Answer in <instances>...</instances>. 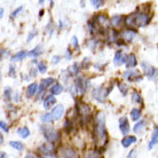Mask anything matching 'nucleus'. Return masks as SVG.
Masks as SVG:
<instances>
[{
  "label": "nucleus",
  "mask_w": 158,
  "mask_h": 158,
  "mask_svg": "<svg viewBox=\"0 0 158 158\" xmlns=\"http://www.w3.org/2000/svg\"><path fill=\"white\" fill-rule=\"evenodd\" d=\"M94 139L98 147H103L107 143V132H106V117L103 112L98 114L95 118Z\"/></svg>",
  "instance_id": "f257e3e1"
},
{
  "label": "nucleus",
  "mask_w": 158,
  "mask_h": 158,
  "mask_svg": "<svg viewBox=\"0 0 158 158\" xmlns=\"http://www.w3.org/2000/svg\"><path fill=\"white\" fill-rule=\"evenodd\" d=\"M149 22H150V15L147 14V13H136L134 15H130L125 20L126 25H128V27H138V28L146 27Z\"/></svg>",
  "instance_id": "f03ea898"
},
{
  "label": "nucleus",
  "mask_w": 158,
  "mask_h": 158,
  "mask_svg": "<svg viewBox=\"0 0 158 158\" xmlns=\"http://www.w3.org/2000/svg\"><path fill=\"white\" fill-rule=\"evenodd\" d=\"M41 132H43L45 139L49 143H55L60 140V133L56 130H54L53 127L41 126Z\"/></svg>",
  "instance_id": "7ed1b4c3"
},
{
  "label": "nucleus",
  "mask_w": 158,
  "mask_h": 158,
  "mask_svg": "<svg viewBox=\"0 0 158 158\" xmlns=\"http://www.w3.org/2000/svg\"><path fill=\"white\" fill-rule=\"evenodd\" d=\"M112 87H114V85H110L109 86V88H103L102 86L98 87V88H94L93 89V92H92V95H93V98H94L95 100H98L99 102H104L106 101V99H107L108 94L111 92V89H112Z\"/></svg>",
  "instance_id": "20e7f679"
},
{
  "label": "nucleus",
  "mask_w": 158,
  "mask_h": 158,
  "mask_svg": "<svg viewBox=\"0 0 158 158\" xmlns=\"http://www.w3.org/2000/svg\"><path fill=\"white\" fill-rule=\"evenodd\" d=\"M124 78L132 83H139L142 80V75L139 70H127L124 72Z\"/></svg>",
  "instance_id": "39448f33"
},
{
  "label": "nucleus",
  "mask_w": 158,
  "mask_h": 158,
  "mask_svg": "<svg viewBox=\"0 0 158 158\" xmlns=\"http://www.w3.org/2000/svg\"><path fill=\"white\" fill-rule=\"evenodd\" d=\"M141 68H142L144 75H146L149 79H156L157 78L158 71L155 67L150 65V64L147 63V62H142V63H141Z\"/></svg>",
  "instance_id": "423d86ee"
},
{
  "label": "nucleus",
  "mask_w": 158,
  "mask_h": 158,
  "mask_svg": "<svg viewBox=\"0 0 158 158\" xmlns=\"http://www.w3.org/2000/svg\"><path fill=\"white\" fill-rule=\"evenodd\" d=\"M60 156L68 158H76L78 157V154H77V151L75 149H72L70 147H62L60 149Z\"/></svg>",
  "instance_id": "0eeeda50"
},
{
  "label": "nucleus",
  "mask_w": 158,
  "mask_h": 158,
  "mask_svg": "<svg viewBox=\"0 0 158 158\" xmlns=\"http://www.w3.org/2000/svg\"><path fill=\"white\" fill-rule=\"evenodd\" d=\"M40 152L46 157H55L56 156L53 146H49V144H41L40 146Z\"/></svg>",
  "instance_id": "6e6552de"
},
{
  "label": "nucleus",
  "mask_w": 158,
  "mask_h": 158,
  "mask_svg": "<svg viewBox=\"0 0 158 158\" xmlns=\"http://www.w3.org/2000/svg\"><path fill=\"white\" fill-rule=\"evenodd\" d=\"M119 130L123 133V135H127L130 133L131 127L126 117H122V118L119 119Z\"/></svg>",
  "instance_id": "1a4fd4ad"
},
{
  "label": "nucleus",
  "mask_w": 158,
  "mask_h": 158,
  "mask_svg": "<svg viewBox=\"0 0 158 158\" xmlns=\"http://www.w3.org/2000/svg\"><path fill=\"white\" fill-rule=\"evenodd\" d=\"M52 116H53V119L54 120H59L60 118H62V116L64 114V107L62 104H59V106H56L53 110H52Z\"/></svg>",
  "instance_id": "9d476101"
},
{
  "label": "nucleus",
  "mask_w": 158,
  "mask_h": 158,
  "mask_svg": "<svg viewBox=\"0 0 158 158\" xmlns=\"http://www.w3.org/2000/svg\"><path fill=\"white\" fill-rule=\"evenodd\" d=\"M75 86H76V92H77V93L83 94V93H85V91H86V83H85V80H84L81 77H78V78L76 79Z\"/></svg>",
  "instance_id": "9b49d317"
},
{
  "label": "nucleus",
  "mask_w": 158,
  "mask_h": 158,
  "mask_svg": "<svg viewBox=\"0 0 158 158\" xmlns=\"http://www.w3.org/2000/svg\"><path fill=\"white\" fill-rule=\"evenodd\" d=\"M54 83H55V79H54V78H46V79H44L43 81L40 83V86H39V88H38V92H39L40 94H41V93H44V92H45V89H46L48 86L53 85Z\"/></svg>",
  "instance_id": "f8f14e48"
},
{
  "label": "nucleus",
  "mask_w": 158,
  "mask_h": 158,
  "mask_svg": "<svg viewBox=\"0 0 158 158\" xmlns=\"http://www.w3.org/2000/svg\"><path fill=\"white\" fill-rule=\"evenodd\" d=\"M78 112H79V115H80V117L84 119L89 116L91 109H89V107H88L87 104H80L78 107Z\"/></svg>",
  "instance_id": "ddd939ff"
},
{
  "label": "nucleus",
  "mask_w": 158,
  "mask_h": 158,
  "mask_svg": "<svg viewBox=\"0 0 158 158\" xmlns=\"http://www.w3.org/2000/svg\"><path fill=\"white\" fill-rule=\"evenodd\" d=\"M135 36H136L135 31L131 30V29H128V30H125V31L122 33V38H123V39H125L126 41H128V43L133 41V40H134V38H135Z\"/></svg>",
  "instance_id": "4468645a"
},
{
  "label": "nucleus",
  "mask_w": 158,
  "mask_h": 158,
  "mask_svg": "<svg viewBox=\"0 0 158 158\" xmlns=\"http://www.w3.org/2000/svg\"><path fill=\"white\" fill-rule=\"evenodd\" d=\"M157 143H158V126H155L154 132H152V136H151V140L150 142H149V146H148V149L151 150Z\"/></svg>",
  "instance_id": "2eb2a0df"
},
{
  "label": "nucleus",
  "mask_w": 158,
  "mask_h": 158,
  "mask_svg": "<svg viewBox=\"0 0 158 158\" xmlns=\"http://www.w3.org/2000/svg\"><path fill=\"white\" fill-rule=\"evenodd\" d=\"M55 102H56V99H55V96L52 94V95H48L46 99L44 100V108L45 109H51L54 104H55Z\"/></svg>",
  "instance_id": "dca6fc26"
},
{
  "label": "nucleus",
  "mask_w": 158,
  "mask_h": 158,
  "mask_svg": "<svg viewBox=\"0 0 158 158\" xmlns=\"http://www.w3.org/2000/svg\"><path fill=\"white\" fill-rule=\"evenodd\" d=\"M114 62H115L116 64L125 63V62H126V56H125V54H124L123 52H120V51L116 52L115 57H114Z\"/></svg>",
  "instance_id": "f3484780"
},
{
  "label": "nucleus",
  "mask_w": 158,
  "mask_h": 158,
  "mask_svg": "<svg viewBox=\"0 0 158 158\" xmlns=\"http://www.w3.org/2000/svg\"><path fill=\"white\" fill-rule=\"evenodd\" d=\"M37 92H38V85L36 83H32L30 84L27 88V96L28 98H32V96H35Z\"/></svg>",
  "instance_id": "a211bd4d"
},
{
  "label": "nucleus",
  "mask_w": 158,
  "mask_h": 158,
  "mask_svg": "<svg viewBox=\"0 0 158 158\" xmlns=\"http://www.w3.org/2000/svg\"><path fill=\"white\" fill-rule=\"evenodd\" d=\"M125 64H126L127 68H134L136 64H138V62H136V57H135L134 54H130V55L126 56V62H125Z\"/></svg>",
  "instance_id": "6ab92c4d"
},
{
  "label": "nucleus",
  "mask_w": 158,
  "mask_h": 158,
  "mask_svg": "<svg viewBox=\"0 0 158 158\" xmlns=\"http://www.w3.org/2000/svg\"><path fill=\"white\" fill-rule=\"evenodd\" d=\"M136 141V138L135 136H125V138L122 140V146L124 148H127V147H130L132 143H134Z\"/></svg>",
  "instance_id": "aec40b11"
},
{
  "label": "nucleus",
  "mask_w": 158,
  "mask_h": 158,
  "mask_svg": "<svg viewBox=\"0 0 158 158\" xmlns=\"http://www.w3.org/2000/svg\"><path fill=\"white\" fill-rule=\"evenodd\" d=\"M62 91H63V87H62V85H61V84H59V83H55L51 88V93L53 95L61 94V93H62Z\"/></svg>",
  "instance_id": "412c9836"
},
{
  "label": "nucleus",
  "mask_w": 158,
  "mask_h": 158,
  "mask_svg": "<svg viewBox=\"0 0 158 158\" xmlns=\"http://www.w3.org/2000/svg\"><path fill=\"white\" fill-rule=\"evenodd\" d=\"M41 53H43V49H41V47H40V46H37V47H35L32 51L29 52L28 56H30V57H37V56H39Z\"/></svg>",
  "instance_id": "4be33fe9"
},
{
  "label": "nucleus",
  "mask_w": 158,
  "mask_h": 158,
  "mask_svg": "<svg viewBox=\"0 0 158 158\" xmlns=\"http://www.w3.org/2000/svg\"><path fill=\"white\" fill-rule=\"evenodd\" d=\"M17 134L20 135L21 138L27 139L30 135V131H29L28 127H21V128L17 130Z\"/></svg>",
  "instance_id": "5701e85b"
},
{
  "label": "nucleus",
  "mask_w": 158,
  "mask_h": 158,
  "mask_svg": "<svg viewBox=\"0 0 158 158\" xmlns=\"http://www.w3.org/2000/svg\"><path fill=\"white\" fill-rule=\"evenodd\" d=\"M131 118H132V120H139V119L141 118V111L136 109V108L132 109V111H131Z\"/></svg>",
  "instance_id": "b1692460"
},
{
  "label": "nucleus",
  "mask_w": 158,
  "mask_h": 158,
  "mask_svg": "<svg viewBox=\"0 0 158 158\" xmlns=\"http://www.w3.org/2000/svg\"><path fill=\"white\" fill-rule=\"evenodd\" d=\"M12 94L13 91L10 87H5V91H4V100L5 101H9L12 99Z\"/></svg>",
  "instance_id": "393cba45"
},
{
  "label": "nucleus",
  "mask_w": 158,
  "mask_h": 158,
  "mask_svg": "<svg viewBox=\"0 0 158 158\" xmlns=\"http://www.w3.org/2000/svg\"><path fill=\"white\" fill-rule=\"evenodd\" d=\"M132 101L135 103H142V98H141V95L139 94L136 91H133L132 92Z\"/></svg>",
  "instance_id": "a878e982"
},
{
  "label": "nucleus",
  "mask_w": 158,
  "mask_h": 158,
  "mask_svg": "<svg viewBox=\"0 0 158 158\" xmlns=\"http://www.w3.org/2000/svg\"><path fill=\"white\" fill-rule=\"evenodd\" d=\"M9 146L19 151H22L24 149V146L21 142H19V141H12V142H9Z\"/></svg>",
  "instance_id": "bb28decb"
},
{
  "label": "nucleus",
  "mask_w": 158,
  "mask_h": 158,
  "mask_svg": "<svg viewBox=\"0 0 158 158\" xmlns=\"http://www.w3.org/2000/svg\"><path fill=\"white\" fill-rule=\"evenodd\" d=\"M25 56H28V53H27V52H24V51H22V52H19L17 54H15V55L13 56L12 60H15V61H20V60L24 59Z\"/></svg>",
  "instance_id": "cd10ccee"
},
{
  "label": "nucleus",
  "mask_w": 158,
  "mask_h": 158,
  "mask_svg": "<svg viewBox=\"0 0 158 158\" xmlns=\"http://www.w3.org/2000/svg\"><path fill=\"white\" fill-rule=\"evenodd\" d=\"M53 120H54V119H53V116H52L51 112L44 114V115L41 116V122L43 123H52Z\"/></svg>",
  "instance_id": "c85d7f7f"
},
{
  "label": "nucleus",
  "mask_w": 158,
  "mask_h": 158,
  "mask_svg": "<svg viewBox=\"0 0 158 158\" xmlns=\"http://www.w3.org/2000/svg\"><path fill=\"white\" fill-rule=\"evenodd\" d=\"M143 128H144V120H141V122H139L138 124L135 125L134 128H133V131H134L135 133H140Z\"/></svg>",
  "instance_id": "c756f323"
},
{
  "label": "nucleus",
  "mask_w": 158,
  "mask_h": 158,
  "mask_svg": "<svg viewBox=\"0 0 158 158\" xmlns=\"http://www.w3.org/2000/svg\"><path fill=\"white\" fill-rule=\"evenodd\" d=\"M118 87H119V91H120V93L125 96V95L127 94V91H128V87H127V85H126V84H124V83H119Z\"/></svg>",
  "instance_id": "7c9ffc66"
},
{
  "label": "nucleus",
  "mask_w": 158,
  "mask_h": 158,
  "mask_svg": "<svg viewBox=\"0 0 158 158\" xmlns=\"http://www.w3.org/2000/svg\"><path fill=\"white\" fill-rule=\"evenodd\" d=\"M38 71L40 73H45L47 71V65H46L45 62H38Z\"/></svg>",
  "instance_id": "2f4dec72"
},
{
  "label": "nucleus",
  "mask_w": 158,
  "mask_h": 158,
  "mask_svg": "<svg viewBox=\"0 0 158 158\" xmlns=\"http://www.w3.org/2000/svg\"><path fill=\"white\" fill-rule=\"evenodd\" d=\"M122 21H123L122 16H115V17L111 20V22H112V24H114V25H116V27H117V25H119V23H120Z\"/></svg>",
  "instance_id": "473e14b6"
},
{
  "label": "nucleus",
  "mask_w": 158,
  "mask_h": 158,
  "mask_svg": "<svg viewBox=\"0 0 158 158\" xmlns=\"http://www.w3.org/2000/svg\"><path fill=\"white\" fill-rule=\"evenodd\" d=\"M103 0H91V4L94 6L95 8H99L101 5H102Z\"/></svg>",
  "instance_id": "72a5a7b5"
},
{
  "label": "nucleus",
  "mask_w": 158,
  "mask_h": 158,
  "mask_svg": "<svg viewBox=\"0 0 158 158\" xmlns=\"http://www.w3.org/2000/svg\"><path fill=\"white\" fill-rule=\"evenodd\" d=\"M22 10H23V6H21V7H19L17 9H15V10L13 12V14H12V17H16V16H17V14H20Z\"/></svg>",
  "instance_id": "f704fd0d"
},
{
  "label": "nucleus",
  "mask_w": 158,
  "mask_h": 158,
  "mask_svg": "<svg viewBox=\"0 0 158 158\" xmlns=\"http://www.w3.org/2000/svg\"><path fill=\"white\" fill-rule=\"evenodd\" d=\"M0 127H1V130L4 131V132H8V125L4 122V120L0 122Z\"/></svg>",
  "instance_id": "c9c22d12"
},
{
  "label": "nucleus",
  "mask_w": 158,
  "mask_h": 158,
  "mask_svg": "<svg viewBox=\"0 0 158 158\" xmlns=\"http://www.w3.org/2000/svg\"><path fill=\"white\" fill-rule=\"evenodd\" d=\"M70 71H72L71 73H73V75H76L77 72H78V65L77 64H72L71 67H70V69H69Z\"/></svg>",
  "instance_id": "e433bc0d"
},
{
  "label": "nucleus",
  "mask_w": 158,
  "mask_h": 158,
  "mask_svg": "<svg viewBox=\"0 0 158 158\" xmlns=\"http://www.w3.org/2000/svg\"><path fill=\"white\" fill-rule=\"evenodd\" d=\"M60 60H61V57L60 56H53V59H52V63L53 64H57L60 62Z\"/></svg>",
  "instance_id": "4c0bfd02"
},
{
  "label": "nucleus",
  "mask_w": 158,
  "mask_h": 158,
  "mask_svg": "<svg viewBox=\"0 0 158 158\" xmlns=\"http://www.w3.org/2000/svg\"><path fill=\"white\" fill-rule=\"evenodd\" d=\"M71 41H72V45H73L75 47L78 48V39H77V37H76V36L72 37V38H71Z\"/></svg>",
  "instance_id": "58836bf2"
},
{
  "label": "nucleus",
  "mask_w": 158,
  "mask_h": 158,
  "mask_svg": "<svg viewBox=\"0 0 158 158\" xmlns=\"http://www.w3.org/2000/svg\"><path fill=\"white\" fill-rule=\"evenodd\" d=\"M35 35H36V31H35V30H33L32 32H30V33H29L28 39H27V41H31V40L33 39V37H35Z\"/></svg>",
  "instance_id": "ea45409f"
},
{
  "label": "nucleus",
  "mask_w": 158,
  "mask_h": 158,
  "mask_svg": "<svg viewBox=\"0 0 158 158\" xmlns=\"http://www.w3.org/2000/svg\"><path fill=\"white\" fill-rule=\"evenodd\" d=\"M87 157H100V154L99 152H88V155H87Z\"/></svg>",
  "instance_id": "a19ab883"
},
{
  "label": "nucleus",
  "mask_w": 158,
  "mask_h": 158,
  "mask_svg": "<svg viewBox=\"0 0 158 158\" xmlns=\"http://www.w3.org/2000/svg\"><path fill=\"white\" fill-rule=\"evenodd\" d=\"M15 69H14V67H12V65H10V67H9V76H10V77H14V76H15Z\"/></svg>",
  "instance_id": "79ce46f5"
},
{
  "label": "nucleus",
  "mask_w": 158,
  "mask_h": 158,
  "mask_svg": "<svg viewBox=\"0 0 158 158\" xmlns=\"http://www.w3.org/2000/svg\"><path fill=\"white\" fill-rule=\"evenodd\" d=\"M0 16H1V17L4 16V8H1V9H0Z\"/></svg>",
  "instance_id": "37998d69"
},
{
  "label": "nucleus",
  "mask_w": 158,
  "mask_h": 158,
  "mask_svg": "<svg viewBox=\"0 0 158 158\" xmlns=\"http://www.w3.org/2000/svg\"><path fill=\"white\" fill-rule=\"evenodd\" d=\"M133 154H134V151H131L130 155H128V157H132V156H134V155H133Z\"/></svg>",
  "instance_id": "c03bdc74"
},
{
  "label": "nucleus",
  "mask_w": 158,
  "mask_h": 158,
  "mask_svg": "<svg viewBox=\"0 0 158 158\" xmlns=\"http://www.w3.org/2000/svg\"><path fill=\"white\" fill-rule=\"evenodd\" d=\"M0 142H1V143L4 142V138H2V135H1V136H0Z\"/></svg>",
  "instance_id": "a18cd8bd"
},
{
  "label": "nucleus",
  "mask_w": 158,
  "mask_h": 158,
  "mask_svg": "<svg viewBox=\"0 0 158 158\" xmlns=\"http://www.w3.org/2000/svg\"><path fill=\"white\" fill-rule=\"evenodd\" d=\"M4 157H6V154H5V152H1V158H4Z\"/></svg>",
  "instance_id": "49530a36"
},
{
  "label": "nucleus",
  "mask_w": 158,
  "mask_h": 158,
  "mask_svg": "<svg viewBox=\"0 0 158 158\" xmlns=\"http://www.w3.org/2000/svg\"><path fill=\"white\" fill-rule=\"evenodd\" d=\"M44 1H45V0H39V4H40V5H43V4H44Z\"/></svg>",
  "instance_id": "de8ad7c7"
},
{
  "label": "nucleus",
  "mask_w": 158,
  "mask_h": 158,
  "mask_svg": "<svg viewBox=\"0 0 158 158\" xmlns=\"http://www.w3.org/2000/svg\"><path fill=\"white\" fill-rule=\"evenodd\" d=\"M51 4H53V0H51Z\"/></svg>",
  "instance_id": "09e8293b"
},
{
  "label": "nucleus",
  "mask_w": 158,
  "mask_h": 158,
  "mask_svg": "<svg viewBox=\"0 0 158 158\" xmlns=\"http://www.w3.org/2000/svg\"><path fill=\"white\" fill-rule=\"evenodd\" d=\"M157 49H158V47H157Z\"/></svg>",
  "instance_id": "8fccbe9b"
}]
</instances>
